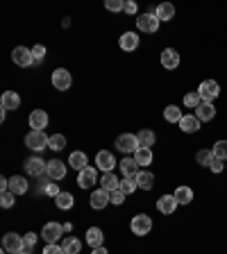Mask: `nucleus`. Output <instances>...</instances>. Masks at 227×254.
Segmentation results:
<instances>
[{"label": "nucleus", "mask_w": 227, "mask_h": 254, "mask_svg": "<svg viewBox=\"0 0 227 254\" xmlns=\"http://www.w3.org/2000/svg\"><path fill=\"white\" fill-rule=\"evenodd\" d=\"M11 59H14V64L16 66H21V68H27V66H32V64H37V59H34V55H32V50L30 48H25V46L14 48Z\"/></svg>", "instance_id": "obj_1"}, {"label": "nucleus", "mask_w": 227, "mask_h": 254, "mask_svg": "<svg viewBox=\"0 0 227 254\" xmlns=\"http://www.w3.org/2000/svg\"><path fill=\"white\" fill-rule=\"evenodd\" d=\"M130 229H132L137 236H146V234L152 229V218L146 216V213H139V216L132 218V222H130Z\"/></svg>", "instance_id": "obj_2"}, {"label": "nucleus", "mask_w": 227, "mask_h": 254, "mask_svg": "<svg viewBox=\"0 0 227 254\" xmlns=\"http://www.w3.org/2000/svg\"><path fill=\"white\" fill-rule=\"evenodd\" d=\"M159 18L154 16V11H148V14H141L137 18V27L141 32H148V34H154V32L159 30Z\"/></svg>", "instance_id": "obj_3"}, {"label": "nucleus", "mask_w": 227, "mask_h": 254, "mask_svg": "<svg viewBox=\"0 0 227 254\" xmlns=\"http://www.w3.org/2000/svg\"><path fill=\"white\" fill-rule=\"evenodd\" d=\"M116 148L121 150V152H125V154H134L141 145H139L137 134H121V136L116 138Z\"/></svg>", "instance_id": "obj_4"}, {"label": "nucleus", "mask_w": 227, "mask_h": 254, "mask_svg": "<svg viewBox=\"0 0 227 254\" xmlns=\"http://www.w3.org/2000/svg\"><path fill=\"white\" fill-rule=\"evenodd\" d=\"M25 145L30 150H37V152H41V150H46L48 145H50V138H48L43 132H34V129H32V132L25 136Z\"/></svg>", "instance_id": "obj_5"}, {"label": "nucleus", "mask_w": 227, "mask_h": 254, "mask_svg": "<svg viewBox=\"0 0 227 254\" xmlns=\"http://www.w3.org/2000/svg\"><path fill=\"white\" fill-rule=\"evenodd\" d=\"M198 93H200L202 102H214V98H218V93H221V86H218V82H214V79H205V82L198 86Z\"/></svg>", "instance_id": "obj_6"}, {"label": "nucleus", "mask_w": 227, "mask_h": 254, "mask_svg": "<svg viewBox=\"0 0 227 254\" xmlns=\"http://www.w3.org/2000/svg\"><path fill=\"white\" fill-rule=\"evenodd\" d=\"M2 248H5V252H11V254H18L25 250V245H23V236H18V234L9 232L2 236Z\"/></svg>", "instance_id": "obj_7"}, {"label": "nucleus", "mask_w": 227, "mask_h": 254, "mask_svg": "<svg viewBox=\"0 0 227 254\" xmlns=\"http://www.w3.org/2000/svg\"><path fill=\"white\" fill-rule=\"evenodd\" d=\"M62 234H64V225H59V222H48L41 229V236L46 243H57L62 238Z\"/></svg>", "instance_id": "obj_8"}, {"label": "nucleus", "mask_w": 227, "mask_h": 254, "mask_svg": "<svg viewBox=\"0 0 227 254\" xmlns=\"http://www.w3.org/2000/svg\"><path fill=\"white\" fill-rule=\"evenodd\" d=\"M23 166H25V173L32 175V177H41L48 170V161H43L41 157H30Z\"/></svg>", "instance_id": "obj_9"}, {"label": "nucleus", "mask_w": 227, "mask_h": 254, "mask_svg": "<svg viewBox=\"0 0 227 254\" xmlns=\"http://www.w3.org/2000/svg\"><path fill=\"white\" fill-rule=\"evenodd\" d=\"M71 84H73V77H71V73L66 68H57L53 73V86L57 91H69Z\"/></svg>", "instance_id": "obj_10"}, {"label": "nucleus", "mask_w": 227, "mask_h": 254, "mask_svg": "<svg viewBox=\"0 0 227 254\" xmlns=\"http://www.w3.org/2000/svg\"><path fill=\"white\" fill-rule=\"evenodd\" d=\"M109 202H111L109 190L98 189V190H93V193H91V209H95V211H100V209H105V206L109 204Z\"/></svg>", "instance_id": "obj_11"}, {"label": "nucleus", "mask_w": 227, "mask_h": 254, "mask_svg": "<svg viewBox=\"0 0 227 254\" xmlns=\"http://www.w3.org/2000/svg\"><path fill=\"white\" fill-rule=\"evenodd\" d=\"M177 125H180V129L184 134H193L200 129V118H198L196 114H184V118H182Z\"/></svg>", "instance_id": "obj_12"}, {"label": "nucleus", "mask_w": 227, "mask_h": 254, "mask_svg": "<svg viewBox=\"0 0 227 254\" xmlns=\"http://www.w3.org/2000/svg\"><path fill=\"white\" fill-rule=\"evenodd\" d=\"M46 175L50 177V180H64V177H66V164H64V161H59V159L48 161Z\"/></svg>", "instance_id": "obj_13"}, {"label": "nucleus", "mask_w": 227, "mask_h": 254, "mask_svg": "<svg viewBox=\"0 0 227 254\" xmlns=\"http://www.w3.org/2000/svg\"><path fill=\"white\" fill-rule=\"evenodd\" d=\"M161 66H164L166 70H175V68H177V66H180V55H177V50L166 48L164 53H161Z\"/></svg>", "instance_id": "obj_14"}, {"label": "nucleus", "mask_w": 227, "mask_h": 254, "mask_svg": "<svg viewBox=\"0 0 227 254\" xmlns=\"http://www.w3.org/2000/svg\"><path fill=\"white\" fill-rule=\"evenodd\" d=\"M30 127L34 132H43V127H48V114L43 109H34L30 114Z\"/></svg>", "instance_id": "obj_15"}, {"label": "nucleus", "mask_w": 227, "mask_h": 254, "mask_svg": "<svg viewBox=\"0 0 227 254\" xmlns=\"http://www.w3.org/2000/svg\"><path fill=\"white\" fill-rule=\"evenodd\" d=\"M95 164H98V168H100L102 173H111L114 166H116V159H114V154L111 152L102 150V152H98V157H95Z\"/></svg>", "instance_id": "obj_16"}, {"label": "nucleus", "mask_w": 227, "mask_h": 254, "mask_svg": "<svg viewBox=\"0 0 227 254\" xmlns=\"http://www.w3.org/2000/svg\"><path fill=\"white\" fill-rule=\"evenodd\" d=\"M95 182H98V173H95V168L86 166L84 170H79V175H77V184L82 186V189H89V186H93Z\"/></svg>", "instance_id": "obj_17"}, {"label": "nucleus", "mask_w": 227, "mask_h": 254, "mask_svg": "<svg viewBox=\"0 0 227 254\" xmlns=\"http://www.w3.org/2000/svg\"><path fill=\"white\" fill-rule=\"evenodd\" d=\"M118 166L123 170V177H137L139 170H141V166L134 161V157H123V161H118Z\"/></svg>", "instance_id": "obj_18"}, {"label": "nucleus", "mask_w": 227, "mask_h": 254, "mask_svg": "<svg viewBox=\"0 0 227 254\" xmlns=\"http://www.w3.org/2000/svg\"><path fill=\"white\" fill-rule=\"evenodd\" d=\"M157 209L164 213V216L175 213V209H177V200H175V195H161L157 200Z\"/></svg>", "instance_id": "obj_19"}, {"label": "nucleus", "mask_w": 227, "mask_h": 254, "mask_svg": "<svg viewBox=\"0 0 227 254\" xmlns=\"http://www.w3.org/2000/svg\"><path fill=\"white\" fill-rule=\"evenodd\" d=\"M0 105H2V109H5V111L18 109V105H21V95L16 93V91H5V93H2V100H0Z\"/></svg>", "instance_id": "obj_20"}, {"label": "nucleus", "mask_w": 227, "mask_h": 254, "mask_svg": "<svg viewBox=\"0 0 227 254\" xmlns=\"http://www.w3.org/2000/svg\"><path fill=\"white\" fill-rule=\"evenodd\" d=\"M118 46H121L125 53L137 50V48H139V34H134V32H125V34L118 39Z\"/></svg>", "instance_id": "obj_21"}, {"label": "nucleus", "mask_w": 227, "mask_h": 254, "mask_svg": "<svg viewBox=\"0 0 227 254\" xmlns=\"http://www.w3.org/2000/svg\"><path fill=\"white\" fill-rule=\"evenodd\" d=\"M86 243L91 245V248H102V243H105V234H102L100 227H91L86 229Z\"/></svg>", "instance_id": "obj_22"}, {"label": "nucleus", "mask_w": 227, "mask_h": 254, "mask_svg": "<svg viewBox=\"0 0 227 254\" xmlns=\"http://www.w3.org/2000/svg\"><path fill=\"white\" fill-rule=\"evenodd\" d=\"M86 164H89V159H86V152H82V150H75V152H71L69 157V166L75 170H84Z\"/></svg>", "instance_id": "obj_23"}, {"label": "nucleus", "mask_w": 227, "mask_h": 254, "mask_svg": "<svg viewBox=\"0 0 227 254\" xmlns=\"http://www.w3.org/2000/svg\"><path fill=\"white\" fill-rule=\"evenodd\" d=\"M9 193H14V195H23V193H27V180L25 177L14 175V177L9 180Z\"/></svg>", "instance_id": "obj_24"}, {"label": "nucleus", "mask_w": 227, "mask_h": 254, "mask_svg": "<svg viewBox=\"0 0 227 254\" xmlns=\"http://www.w3.org/2000/svg\"><path fill=\"white\" fill-rule=\"evenodd\" d=\"M118 186H121V180H118L114 173H102V177H100V189H105V190H116Z\"/></svg>", "instance_id": "obj_25"}, {"label": "nucleus", "mask_w": 227, "mask_h": 254, "mask_svg": "<svg viewBox=\"0 0 227 254\" xmlns=\"http://www.w3.org/2000/svg\"><path fill=\"white\" fill-rule=\"evenodd\" d=\"M137 184H139V189L150 190V189L154 186V175L150 173V170H139V175H137Z\"/></svg>", "instance_id": "obj_26"}, {"label": "nucleus", "mask_w": 227, "mask_h": 254, "mask_svg": "<svg viewBox=\"0 0 227 254\" xmlns=\"http://www.w3.org/2000/svg\"><path fill=\"white\" fill-rule=\"evenodd\" d=\"M173 195H175V200H177V204H189V202L193 200V189H191V186H177Z\"/></svg>", "instance_id": "obj_27"}, {"label": "nucleus", "mask_w": 227, "mask_h": 254, "mask_svg": "<svg viewBox=\"0 0 227 254\" xmlns=\"http://www.w3.org/2000/svg\"><path fill=\"white\" fill-rule=\"evenodd\" d=\"M62 248H64V252L66 254H77L79 250H82V241L75 238V236H64Z\"/></svg>", "instance_id": "obj_28"}, {"label": "nucleus", "mask_w": 227, "mask_h": 254, "mask_svg": "<svg viewBox=\"0 0 227 254\" xmlns=\"http://www.w3.org/2000/svg\"><path fill=\"white\" fill-rule=\"evenodd\" d=\"M196 116L202 121H212L214 116H216V109H214V102H202L200 107L196 109Z\"/></svg>", "instance_id": "obj_29"}, {"label": "nucleus", "mask_w": 227, "mask_h": 254, "mask_svg": "<svg viewBox=\"0 0 227 254\" xmlns=\"http://www.w3.org/2000/svg\"><path fill=\"white\" fill-rule=\"evenodd\" d=\"M154 16H157L159 21H170V18H175V7L170 5V2H164V5H159L157 9H154Z\"/></svg>", "instance_id": "obj_30"}, {"label": "nucleus", "mask_w": 227, "mask_h": 254, "mask_svg": "<svg viewBox=\"0 0 227 254\" xmlns=\"http://www.w3.org/2000/svg\"><path fill=\"white\" fill-rule=\"evenodd\" d=\"M134 161L139 166H150L152 164V148H139L134 152Z\"/></svg>", "instance_id": "obj_31"}, {"label": "nucleus", "mask_w": 227, "mask_h": 254, "mask_svg": "<svg viewBox=\"0 0 227 254\" xmlns=\"http://www.w3.org/2000/svg\"><path fill=\"white\" fill-rule=\"evenodd\" d=\"M137 138H139V145H141V148H152L154 141H157L154 132H150V129H141V132L137 134Z\"/></svg>", "instance_id": "obj_32"}, {"label": "nucleus", "mask_w": 227, "mask_h": 254, "mask_svg": "<svg viewBox=\"0 0 227 254\" xmlns=\"http://www.w3.org/2000/svg\"><path fill=\"white\" fill-rule=\"evenodd\" d=\"M164 118H166L168 123H180L182 118H184V114L177 109V105H168V107L164 109Z\"/></svg>", "instance_id": "obj_33"}, {"label": "nucleus", "mask_w": 227, "mask_h": 254, "mask_svg": "<svg viewBox=\"0 0 227 254\" xmlns=\"http://www.w3.org/2000/svg\"><path fill=\"white\" fill-rule=\"evenodd\" d=\"M118 189L125 193V195H130V193H134V190L139 189V184H137V177H123L121 180V186Z\"/></svg>", "instance_id": "obj_34"}, {"label": "nucleus", "mask_w": 227, "mask_h": 254, "mask_svg": "<svg viewBox=\"0 0 227 254\" xmlns=\"http://www.w3.org/2000/svg\"><path fill=\"white\" fill-rule=\"evenodd\" d=\"M214 152L212 150H198V154H196V161L200 166H207V168H209V166H212V161H214Z\"/></svg>", "instance_id": "obj_35"}, {"label": "nucleus", "mask_w": 227, "mask_h": 254, "mask_svg": "<svg viewBox=\"0 0 227 254\" xmlns=\"http://www.w3.org/2000/svg\"><path fill=\"white\" fill-rule=\"evenodd\" d=\"M73 195H71V193H59L57 197H55V204L59 206V209H71V206H73Z\"/></svg>", "instance_id": "obj_36"}, {"label": "nucleus", "mask_w": 227, "mask_h": 254, "mask_svg": "<svg viewBox=\"0 0 227 254\" xmlns=\"http://www.w3.org/2000/svg\"><path fill=\"white\" fill-rule=\"evenodd\" d=\"M214 157L221 159V161H225L227 159V141H216L214 143V148H212Z\"/></svg>", "instance_id": "obj_37"}, {"label": "nucleus", "mask_w": 227, "mask_h": 254, "mask_svg": "<svg viewBox=\"0 0 227 254\" xmlns=\"http://www.w3.org/2000/svg\"><path fill=\"white\" fill-rule=\"evenodd\" d=\"M184 105L189 107V109H198V107L202 105V98H200V93H186L184 95Z\"/></svg>", "instance_id": "obj_38"}, {"label": "nucleus", "mask_w": 227, "mask_h": 254, "mask_svg": "<svg viewBox=\"0 0 227 254\" xmlns=\"http://www.w3.org/2000/svg\"><path fill=\"white\" fill-rule=\"evenodd\" d=\"M64 145H66V138H64V134H55V136H50V145H48L50 150L59 152V150H64Z\"/></svg>", "instance_id": "obj_39"}, {"label": "nucleus", "mask_w": 227, "mask_h": 254, "mask_svg": "<svg viewBox=\"0 0 227 254\" xmlns=\"http://www.w3.org/2000/svg\"><path fill=\"white\" fill-rule=\"evenodd\" d=\"M14 193H9V190H7V193H2V195H0V206H2V209H11V206H14Z\"/></svg>", "instance_id": "obj_40"}, {"label": "nucleus", "mask_w": 227, "mask_h": 254, "mask_svg": "<svg viewBox=\"0 0 227 254\" xmlns=\"http://www.w3.org/2000/svg\"><path fill=\"white\" fill-rule=\"evenodd\" d=\"M43 193H46L48 197H57L59 193H62V190H59V186L55 184V182H48V184L43 186Z\"/></svg>", "instance_id": "obj_41"}, {"label": "nucleus", "mask_w": 227, "mask_h": 254, "mask_svg": "<svg viewBox=\"0 0 227 254\" xmlns=\"http://www.w3.org/2000/svg\"><path fill=\"white\" fill-rule=\"evenodd\" d=\"M37 238H39V236H37L34 232H30V234H25V236H23V245H25L27 252H30V250L37 245Z\"/></svg>", "instance_id": "obj_42"}, {"label": "nucleus", "mask_w": 227, "mask_h": 254, "mask_svg": "<svg viewBox=\"0 0 227 254\" xmlns=\"http://www.w3.org/2000/svg\"><path fill=\"white\" fill-rule=\"evenodd\" d=\"M123 7H125L123 0H105V9L109 11H123Z\"/></svg>", "instance_id": "obj_43"}, {"label": "nucleus", "mask_w": 227, "mask_h": 254, "mask_svg": "<svg viewBox=\"0 0 227 254\" xmlns=\"http://www.w3.org/2000/svg\"><path fill=\"white\" fill-rule=\"evenodd\" d=\"M109 197H111V204H123V202H125V193H123L121 189L111 190V193H109Z\"/></svg>", "instance_id": "obj_44"}, {"label": "nucleus", "mask_w": 227, "mask_h": 254, "mask_svg": "<svg viewBox=\"0 0 227 254\" xmlns=\"http://www.w3.org/2000/svg\"><path fill=\"white\" fill-rule=\"evenodd\" d=\"M43 254H66V252H64L62 245H57V243H48L46 248H43Z\"/></svg>", "instance_id": "obj_45"}, {"label": "nucleus", "mask_w": 227, "mask_h": 254, "mask_svg": "<svg viewBox=\"0 0 227 254\" xmlns=\"http://www.w3.org/2000/svg\"><path fill=\"white\" fill-rule=\"evenodd\" d=\"M32 55H34V59H37V64H39V62L43 59V55H46V48H43L41 43H39V46L32 48Z\"/></svg>", "instance_id": "obj_46"}, {"label": "nucleus", "mask_w": 227, "mask_h": 254, "mask_svg": "<svg viewBox=\"0 0 227 254\" xmlns=\"http://www.w3.org/2000/svg\"><path fill=\"white\" fill-rule=\"evenodd\" d=\"M123 11H125V14H137V2H132V0H127L125 7H123Z\"/></svg>", "instance_id": "obj_47"}, {"label": "nucleus", "mask_w": 227, "mask_h": 254, "mask_svg": "<svg viewBox=\"0 0 227 254\" xmlns=\"http://www.w3.org/2000/svg\"><path fill=\"white\" fill-rule=\"evenodd\" d=\"M209 168H212L214 173H221V170H223V161H221V159H214V161H212V166H209Z\"/></svg>", "instance_id": "obj_48"}, {"label": "nucleus", "mask_w": 227, "mask_h": 254, "mask_svg": "<svg viewBox=\"0 0 227 254\" xmlns=\"http://www.w3.org/2000/svg\"><path fill=\"white\" fill-rule=\"evenodd\" d=\"M91 254H109V252H107V248H105V245H102V248H95Z\"/></svg>", "instance_id": "obj_49"}, {"label": "nucleus", "mask_w": 227, "mask_h": 254, "mask_svg": "<svg viewBox=\"0 0 227 254\" xmlns=\"http://www.w3.org/2000/svg\"><path fill=\"white\" fill-rule=\"evenodd\" d=\"M18 254H32V252H27V250H23V252H18Z\"/></svg>", "instance_id": "obj_50"}]
</instances>
